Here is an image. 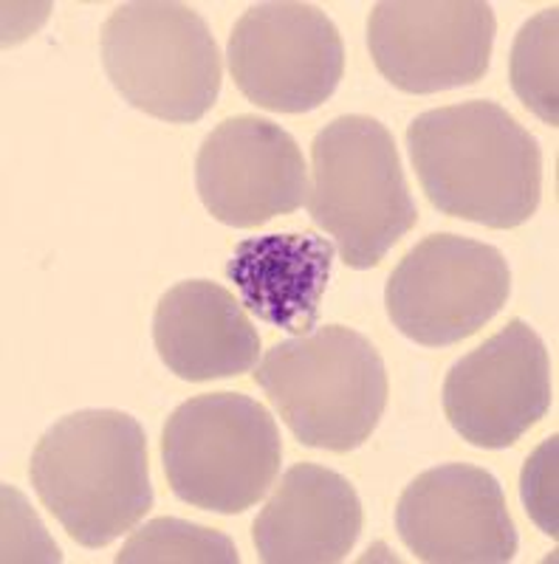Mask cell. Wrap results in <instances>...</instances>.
Here are the masks:
<instances>
[{
	"label": "cell",
	"instance_id": "cell-16",
	"mask_svg": "<svg viewBox=\"0 0 559 564\" xmlns=\"http://www.w3.org/2000/svg\"><path fill=\"white\" fill-rule=\"evenodd\" d=\"M559 7L542 9L517 32L512 57H508V79L512 90L534 116L551 128L559 124Z\"/></svg>",
	"mask_w": 559,
	"mask_h": 564
},
{
	"label": "cell",
	"instance_id": "cell-10",
	"mask_svg": "<svg viewBox=\"0 0 559 564\" xmlns=\"http://www.w3.org/2000/svg\"><path fill=\"white\" fill-rule=\"evenodd\" d=\"M452 430L477 449L515 446L551 410V361L528 322L512 319L450 367L441 390Z\"/></svg>",
	"mask_w": 559,
	"mask_h": 564
},
{
	"label": "cell",
	"instance_id": "cell-14",
	"mask_svg": "<svg viewBox=\"0 0 559 564\" xmlns=\"http://www.w3.org/2000/svg\"><path fill=\"white\" fill-rule=\"evenodd\" d=\"M159 359L181 381L235 379L258 365L260 334L240 300L209 280H184L153 314Z\"/></svg>",
	"mask_w": 559,
	"mask_h": 564
},
{
	"label": "cell",
	"instance_id": "cell-8",
	"mask_svg": "<svg viewBox=\"0 0 559 564\" xmlns=\"http://www.w3.org/2000/svg\"><path fill=\"white\" fill-rule=\"evenodd\" d=\"M232 79L249 102L271 113L322 108L345 74V45L334 20L314 3H255L226 45Z\"/></svg>",
	"mask_w": 559,
	"mask_h": 564
},
{
	"label": "cell",
	"instance_id": "cell-6",
	"mask_svg": "<svg viewBox=\"0 0 559 564\" xmlns=\"http://www.w3.org/2000/svg\"><path fill=\"white\" fill-rule=\"evenodd\" d=\"M170 488L186 506L232 517L275 482L283 441L275 417L240 392H206L179 406L161 432Z\"/></svg>",
	"mask_w": 559,
	"mask_h": 564
},
{
	"label": "cell",
	"instance_id": "cell-2",
	"mask_svg": "<svg viewBox=\"0 0 559 564\" xmlns=\"http://www.w3.org/2000/svg\"><path fill=\"white\" fill-rule=\"evenodd\" d=\"M29 477L43 508L77 545H110L153 508L148 437L119 410L60 417L34 446Z\"/></svg>",
	"mask_w": 559,
	"mask_h": 564
},
{
	"label": "cell",
	"instance_id": "cell-17",
	"mask_svg": "<svg viewBox=\"0 0 559 564\" xmlns=\"http://www.w3.org/2000/svg\"><path fill=\"white\" fill-rule=\"evenodd\" d=\"M238 564V547L226 533L195 522L159 517L139 528L116 553V564Z\"/></svg>",
	"mask_w": 559,
	"mask_h": 564
},
{
	"label": "cell",
	"instance_id": "cell-18",
	"mask_svg": "<svg viewBox=\"0 0 559 564\" xmlns=\"http://www.w3.org/2000/svg\"><path fill=\"white\" fill-rule=\"evenodd\" d=\"M557 449L559 437L551 435L542 441L534 455L528 457L523 466L520 477V494L526 502V511L531 522L540 528L546 536H559V520H557Z\"/></svg>",
	"mask_w": 559,
	"mask_h": 564
},
{
	"label": "cell",
	"instance_id": "cell-4",
	"mask_svg": "<svg viewBox=\"0 0 559 564\" xmlns=\"http://www.w3.org/2000/svg\"><path fill=\"white\" fill-rule=\"evenodd\" d=\"M309 215L351 269H373L416 226L393 133L373 116L351 113L329 122L311 141Z\"/></svg>",
	"mask_w": 559,
	"mask_h": 564
},
{
	"label": "cell",
	"instance_id": "cell-1",
	"mask_svg": "<svg viewBox=\"0 0 559 564\" xmlns=\"http://www.w3.org/2000/svg\"><path fill=\"white\" fill-rule=\"evenodd\" d=\"M407 150L427 200L452 218L515 229L540 206V144L501 105L427 110L407 128Z\"/></svg>",
	"mask_w": 559,
	"mask_h": 564
},
{
	"label": "cell",
	"instance_id": "cell-7",
	"mask_svg": "<svg viewBox=\"0 0 559 564\" xmlns=\"http://www.w3.org/2000/svg\"><path fill=\"white\" fill-rule=\"evenodd\" d=\"M512 294L501 249L461 235H430L393 269L387 316L416 345L450 347L495 319Z\"/></svg>",
	"mask_w": 559,
	"mask_h": 564
},
{
	"label": "cell",
	"instance_id": "cell-15",
	"mask_svg": "<svg viewBox=\"0 0 559 564\" xmlns=\"http://www.w3.org/2000/svg\"><path fill=\"white\" fill-rule=\"evenodd\" d=\"M331 263V240L289 231L240 240L226 263V276L251 316L291 336H305L320 322Z\"/></svg>",
	"mask_w": 559,
	"mask_h": 564
},
{
	"label": "cell",
	"instance_id": "cell-13",
	"mask_svg": "<svg viewBox=\"0 0 559 564\" xmlns=\"http://www.w3.org/2000/svg\"><path fill=\"white\" fill-rule=\"evenodd\" d=\"M365 525L359 494L340 471L291 466L255 520L251 539L266 564H336Z\"/></svg>",
	"mask_w": 559,
	"mask_h": 564
},
{
	"label": "cell",
	"instance_id": "cell-9",
	"mask_svg": "<svg viewBox=\"0 0 559 564\" xmlns=\"http://www.w3.org/2000/svg\"><path fill=\"white\" fill-rule=\"evenodd\" d=\"M495 29L483 0H381L367 20V48L393 88L438 94L486 77Z\"/></svg>",
	"mask_w": 559,
	"mask_h": 564
},
{
	"label": "cell",
	"instance_id": "cell-3",
	"mask_svg": "<svg viewBox=\"0 0 559 564\" xmlns=\"http://www.w3.org/2000/svg\"><path fill=\"white\" fill-rule=\"evenodd\" d=\"M255 381L302 446L336 455L370 441L387 406L379 350L345 325H322L271 345Z\"/></svg>",
	"mask_w": 559,
	"mask_h": 564
},
{
	"label": "cell",
	"instance_id": "cell-12",
	"mask_svg": "<svg viewBox=\"0 0 559 564\" xmlns=\"http://www.w3.org/2000/svg\"><path fill=\"white\" fill-rule=\"evenodd\" d=\"M396 531L418 562L503 564L517 553V528L501 482L466 463L418 475L399 497Z\"/></svg>",
	"mask_w": 559,
	"mask_h": 564
},
{
	"label": "cell",
	"instance_id": "cell-5",
	"mask_svg": "<svg viewBox=\"0 0 559 564\" xmlns=\"http://www.w3.org/2000/svg\"><path fill=\"white\" fill-rule=\"evenodd\" d=\"M103 68L136 110L193 124L218 102L224 65L206 20L186 3L136 0L103 26Z\"/></svg>",
	"mask_w": 559,
	"mask_h": 564
},
{
	"label": "cell",
	"instance_id": "cell-11",
	"mask_svg": "<svg viewBox=\"0 0 559 564\" xmlns=\"http://www.w3.org/2000/svg\"><path fill=\"white\" fill-rule=\"evenodd\" d=\"M195 189L215 220L258 229L309 198V170L291 133L260 116H232L206 135Z\"/></svg>",
	"mask_w": 559,
	"mask_h": 564
}]
</instances>
